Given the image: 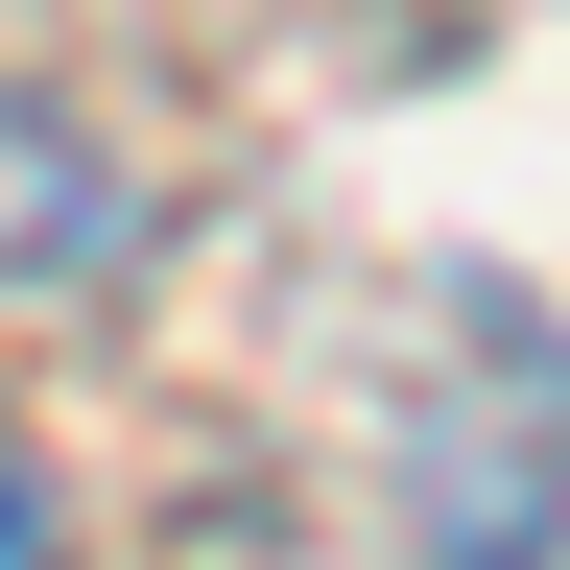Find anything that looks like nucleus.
Returning a JSON list of instances; mask_svg holds the SVG:
<instances>
[{
  "mask_svg": "<svg viewBox=\"0 0 570 570\" xmlns=\"http://www.w3.org/2000/svg\"><path fill=\"white\" fill-rule=\"evenodd\" d=\"M71 262H119V190L71 167V119L24 96V285H71Z\"/></svg>",
  "mask_w": 570,
  "mask_h": 570,
  "instance_id": "nucleus-1",
  "label": "nucleus"
},
{
  "mask_svg": "<svg viewBox=\"0 0 570 570\" xmlns=\"http://www.w3.org/2000/svg\"><path fill=\"white\" fill-rule=\"evenodd\" d=\"M0 570H71V523H48V475H24V499H0Z\"/></svg>",
  "mask_w": 570,
  "mask_h": 570,
  "instance_id": "nucleus-2",
  "label": "nucleus"
}]
</instances>
